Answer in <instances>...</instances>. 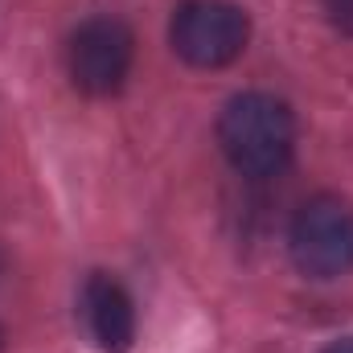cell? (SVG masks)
I'll return each instance as SVG.
<instances>
[{"instance_id":"3","label":"cell","mask_w":353,"mask_h":353,"mask_svg":"<svg viewBox=\"0 0 353 353\" xmlns=\"http://www.w3.org/2000/svg\"><path fill=\"white\" fill-rule=\"evenodd\" d=\"M169 37L189 66L214 70V66L234 62L247 50L251 21L239 4H226V0H185L173 12Z\"/></svg>"},{"instance_id":"5","label":"cell","mask_w":353,"mask_h":353,"mask_svg":"<svg viewBox=\"0 0 353 353\" xmlns=\"http://www.w3.org/2000/svg\"><path fill=\"white\" fill-rule=\"evenodd\" d=\"M83 308H87V325L99 341L103 353H128L136 341V308L123 292L119 279L94 271L83 288Z\"/></svg>"},{"instance_id":"2","label":"cell","mask_w":353,"mask_h":353,"mask_svg":"<svg viewBox=\"0 0 353 353\" xmlns=\"http://www.w3.org/2000/svg\"><path fill=\"white\" fill-rule=\"evenodd\" d=\"M292 259L312 279H337L353 271V201L321 193L300 205L292 222Z\"/></svg>"},{"instance_id":"6","label":"cell","mask_w":353,"mask_h":353,"mask_svg":"<svg viewBox=\"0 0 353 353\" xmlns=\"http://www.w3.org/2000/svg\"><path fill=\"white\" fill-rule=\"evenodd\" d=\"M325 8H329V21L341 33H353V0H325Z\"/></svg>"},{"instance_id":"4","label":"cell","mask_w":353,"mask_h":353,"mask_svg":"<svg viewBox=\"0 0 353 353\" xmlns=\"http://www.w3.org/2000/svg\"><path fill=\"white\" fill-rule=\"evenodd\" d=\"M132 29L119 17H90L70 37V79L83 94H115L132 70Z\"/></svg>"},{"instance_id":"8","label":"cell","mask_w":353,"mask_h":353,"mask_svg":"<svg viewBox=\"0 0 353 353\" xmlns=\"http://www.w3.org/2000/svg\"><path fill=\"white\" fill-rule=\"evenodd\" d=\"M0 341H4V337H0Z\"/></svg>"},{"instance_id":"7","label":"cell","mask_w":353,"mask_h":353,"mask_svg":"<svg viewBox=\"0 0 353 353\" xmlns=\"http://www.w3.org/2000/svg\"><path fill=\"white\" fill-rule=\"evenodd\" d=\"M325 353H353V337H345V341H337V345H329Z\"/></svg>"},{"instance_id":"1","label":"cell","mask_w":353,"mask_h":353,"mask_svg":"<svg viewBox=\"0 0 353 353\" xmlns=\"http://www.w3.org/2000/svg\"><path fill=\"white\" fill-rule=\"evenodd\" d=\"M218 144L243 176L263 181V176L283 173L292 144H296V123H292L288 103L263 90L234 94L218 119Z\"/></svg>"}]
</instances>
